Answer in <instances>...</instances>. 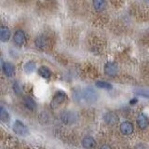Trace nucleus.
<instances>
[{
    "instance_id": "19",
    "label": "nucleus",
    "mask_w": 149,
    "mask_h": 149,
    "mask_svg": "<svg viewBox=\"0 0 149 149\" xmlns=\"http://www.w3.org/2000/svg\"><path fill=\"white\" fill-rule=\"evenodd\" d=\"M96 87L100 88H104V90H112V85L108 82L105 81H97Z\"/></svg>"
},
{
    "instance_id": "4",
    "label": "nucleus",
    "mask_w": 149,
    "mask_h": 149,
    "mask_svg": "<svg viewBox=\"0 0 149 149\" xmlns=\"http://www.w3.org/2000/svg\"><path fill=\"white\" fill-rule=\"evenodd\" d=\"M83 96L85 98V100L88 102H94L98 99V93L92 88H87L83 91Z\"/></svg>"
},
{
    "instance_id": "9",
    "label": "nucleus",
    "mask_w": 149,
    "mask_h": 149,
    "mask_svg": "<svg viewBox=\"0 0 149 149\" xmlns=\"http://www.w3.org/2000/svg\"><path fill=\"white\" fill-rule=\"evenodd\" d=\"M3 71H4L5 74L8 77H13V74H15V69H14L13 64H11L10 63H8V62L3 63Z\"/></svg>"
},
{
    "instance_id": "13",
    "label": "nucleus",
    "mask_w": 149,
    "mask_h": 149,
    "mask_svg": "<svg viewBox=\"0 0 149 149\" xmlns=\"http://www.w3.org/2000/svg\"><path fill=\"white\" fill-rule=\"evenodd\" d=\"M106 7L105 0H93V8H95L96 11L104 10Z\"/></svg>"
},
{
    "instance_id": "17",
    "label": "nucleus",
    "mask_w": 149,
    "mask_h": 149,
    "mask_svg": "<svg viewBox=\"0 0 149 149\" xmlns=\"http://www.w3.org/2000/svg\"><path fill=\"white\" fill-rule=\"evenodd\" d=\"M0 119H1L3 122H8L9 121V115L8 113V111L2 106L0 108Z\"/></svg>"
},
{
    "instance_id": "22",
    "label": "nucleus",
    "mask_w": 149,
    "mask_h": 149,
    "mask_svg": "<svg viewBox=\"0 0 149 149\" xmlns=\"http://www.w3.org/2000/svg\"><path fill=\"white\" fill-rule=\"evenodd\" d=\"M136 102H137V99H132V101L130 102V104H136Z\"/></svg>"
},
{
    "instance_id": "12",
    "label": "nucleus",
    "mask_w": 149,
    "mask_h": 149,
    "mask_svg": "<svg viewBox=\"0 0 149 149\" xmlns=\"http://www.w3.org/2000/svg\"><path fill=\"white\" fill-rule=\"evenodd\" d=\"M35 44L37 48L39 49H44L48 46V39H47L46 36H37L36 40H35Z\"/></svg>"
},
{
    "instance_id": "1",
    "label": "nucleus",
    "mask_w": 149,
    "mask_h": 149,
    "mask_svg": "<svg viewBox=\"0 0 149 149\" xmlns=\"http://www.w3.org/2000/svg\"><path fill=\"white\" fill-rule=\"evenodd\" d=\"M60 116L62 121L65 124H73L74 122H77V120L78 118L77 113H74L73 111H68V110L62 112V114H61Z\"/></svg>"
},
{
    "instance_id": "11",
    "label": "nucleus",
    "mask_w": 149,
    "mask_h": 149,
    "mask_svg": "<svg viewBox=\"0 0 149 149\" xmlns=\"http://www.w3.org/2000/svg\"><path fill=\"white\" fill-rule=\"evenodd\" d=\"M104 121L109 125H115L118 121V118L114 113H106L104 115Z\"/></svg>"
},
{
    "instance_id": "18",
    "label": "nucleus",
    "mask_w": 149,
    "mask_h": 149,
    "mask_svg": "<svg viewBox=\"0 0 149 149\" xmlns=\"http://www.w3.org/2000/svg\"><path fill=\"white\" fill-rule=\"evenodd\" d=\"M36 63L34 62H32V61H30V62H28L27 63H25L24 65V71L28 74H31L33 73L36 70Z\"/></svg>"
},
{
    "instance_id": "10",
    "label": "nucleus",
    "mask_w": 149,
    "mask_h": 149,
    "mask_svg": "<svg viewBox=\"0 0 149 149\" xmlns=\"http://www.w3.org/2000/svg\"><path fill=\"white\" fill-rule=\"evenodd\" d=\"M10 38V31L7 26H2L0 28V39L2 42H7Z\"/></svg>"
},
{
    "instance_id": "21",
    "label": "nucleus",
    "mask_w": 149,
    "mask_h": 149,
    "mask_svg": "<svg viewBox=\"0 0 149 149\" xmlns=\"http://www.w3.org/2000/svg\"><path fill=\"white\" fill-rule=\"evenodd\" d=\"M13 90H14V92H15L16 94H18V95H20L22 93V87L17 81L13 84Z\"/></svg>"
},
{
    "instance_id": "14",
    "label": "nucleus",
    "mask_w": 149,
    "mask_h": 149,
    "mask_svg": "<svg viewBox=\"0 0 149 149\" xmlns=\"http://www.w3.org/2000/svg\"><path fill=\"white\" fill-rule=\"evenodd\" d=\"M23 102H24V105L26 106V108H28L29 110H36V102L33 100L31 97H29V96L25 97L24 100H23Z\"/></svg>"
},
{
    "instance_id": "8",
    "label": "nucleus",
    "mask_w": 149,
    "mask_h": 149,
    "mask_svg": "<svg viewBox=\"0 0 149 149\" xmlns=\"http://www.w3.org/2000/svg\"><path fill=\"white\" fill-rule=\"evenodd\" d=\"M13 39H14V42H15V43L18 46H22V45L24 44V42H25V35H24V33H23V31L18 30L15 33V35H14Z\"/></svg>"
},
{
    "instance_id": "2",
    "label": "nucleus",
    "mask_w": 149,
    "mask_h": 149,
    "mask_svg": "<svg viewBox=\"0 0 149 149\" xmlns=\"http://www.w3.org/2000/svg\"><path fill=\"white\" fill-rule=\"evenodd\" d=\"M13 130L16 134L21 135V136H26V135L29 133V130H28L27 127L22 122H21L20 120H16L15 122H14Z\"/></svg>"
},
{
    "instance_id": "15",
    "label": "nucleus",
    "mask_w": 149,
    "mask_h": 149,
    "mask_svg": "<svg viewBox=\"0 0 149 149\" xmlns=\"http://www.w3.org/2000/svg\"><path fill=\"white\" fill-rule=\"evenodd\" d=\"M82 146L85 148H91L95 146V140L91 136H87L82 140Z\"/></svg>"
},
{
    "instance_id": "5",
    "label": "nucleus",
    "mask_w": 149,
    "mask_h": 149,
    "mask_svg": "<svg viewBox=\"0 0 149 149\" xmlns=\"http://www.w3.org/2000/svg\"><path fill=\"white\" fill-rule=\"evenodd\" d=\"M104 73L109 77H115L118 74V66L114 63H107L104 65Z\"/></svg>"
},
{
    "instance_id": "16",
    "label": "nucleus",
    "mask_w": 149,
    "mask_h": 149,
    "mask_svg": "<svg viewBox=\"0 0 149 149\" xmlns=\"http://www.w3.org/2000/svg\"><path fill=\"white\" fill-rule=\"evenodd\" d=\"M38 74H40V77H44V78H49L51 76V72L50 70L47 67V66H41L38 69Z\"/></svg>"
},
{
    "instance_id": "20",
    "label": "nucleus",
    "mask_w": 149,
    "mask_h": 149,
    "mask_svg": "<svg viewBox=\"0 0 149 149\" xmlns=\"http://www.w3.org/2000/svg\"><path fill=\"white\" fill-rule=\"evenodd\" d=\"M135 95L142 96V97H144V98H147V99H149V91H146V90H140V91L135 92Z\"/></svg>"
},
{
    "instance_id": "6",
    "label": "nucleus",
    "mask_w": 149,
    "mask_h": 149,
    "mask_svg": "<svg viewBox=\"0 0 149 149\" xmlns=\"http://www.w3.org/2000/svg\"><path fill=\"white\" fill-rule=\"evenodd\" d=\"M137 124L140 129H146L149 126V118L144 114H140L137 118Z\"/></svg>"
},
{
    "instance_id": "3",
    "label": "nucleus",
    "mask_w": 149,
    "mask_h": 149,
    "mask_svg": "<svg viewBox=\"0 0 149 149\" xmlns=\"http://www.w3.org/2000/svg\"><path fill=\"white\" fill-rule=\"evenodd\" d=\"M66 98H67V96L63 91H57L54 94L52 101H51V107L56 108V107L59 106L61 104H63V102L66 100Z\"/></svg>"
},
{
    "instance_id": "7",
    "label": "nucleus",
    "mask_w": 149,
    "mask_h": 149,
    "mask_svg": "<svg viewBox=\"0 0 149 149\" xmlns=\"http://www.w3.org/2000/svg\"><path fill=\"white\" fill-rule=\"evenodd\" d=\"M120 132L124 135H130L133 132V126L132 124L129 122V121H125V122L121 123L120 125Z\"/></svg>"
}]
</instances>
